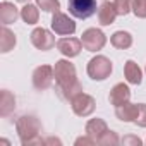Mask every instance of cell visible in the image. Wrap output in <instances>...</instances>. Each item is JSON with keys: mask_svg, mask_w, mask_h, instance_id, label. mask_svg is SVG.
I'll return each instance as SVG.
<instances>
[{"mask_svg": "<svg viewBox=\"0 0 146 146\" xmlns=\"http://www.w3.org/2000/svg\"><path fill=\"white\" fill-rule=\"evenodd\" d=\"M81 144H83V146H88V144L91 146V144H98V143H96L93 137H90V136L86 134V136H83V137H78V139H76V146H81Z\"/></svg>", "mask_w": 146, "mask_h": 146, "instance_id": "obj_26", "label": "cell"}, {"mask_svg": "<svg viewBox=\"0 0 146 146\" xmlns=\"http://www.w3.org/2000/svg\"><path fill=\"white\" fill-rule=\"evenodd\" d=\"M53 74H55L58 93H60V96L64 100L70 102L74 96L83 93V86L78 81L76 67H74L72 62H69V60H57L55 67H53Z\"/></svg>", "mask_w": 146, "mask_h": 146, "instance_id": "obj_1", "label": "cell"}, {"mask_svg": "<svg viewBox=\"0 0 146 146\" xmlns=\"http://www.w3.org/2000/svg\"><path fill=\"white\" fill-rule=\"evenodd\" d=\"M110 43L119 50H127L132 45V36L127 31H115L110 38Z\"/></svg>", "mask_w": 146, "mask_h": 146, "instance_id": "obj_19", "label": "cell"}, {"mask_svg": "<svg viewBox=\"0 0 146 146\" xmlns=\"http://www.w3.org/2000/svg\"><path fill=\"white\" fill-rule=\"evenodd\" d=\"M124 74H125L127 83H131V84H141V81H143V72H141L139 65L134 60H127L125 62Z\"/></svg>", "mask_w": 146, "mask_h": 146, "instance_id": "obj_16", "label": "cell"}, {"mask_svg": "<svg viewBox=\"0 0 146 146\" xmlns=\"http://www.w3.org/2000/svg\"><path fill=\"white\" fill-rule=\"evenodd\" d=\"M14 108H16V96L11 91L2 90V95H0V115L7 117L14 112Z\"/></svg>", "mask_w": 146, "mask_h": 146, "instance_id": "obj_18", "label": "cell"}, {"mask_svg": "<svg viewBox=\"0 0 146 146\" xmlns=\"http://www.w3.org/2000/svg\"><path fill=\"white\" fill-rule=\"evenodd\" d=\"M17 2H29V0H17Z\"/></svg>", "mask_w": 146, "mask_h": 146, "instance_id": "obj_29", "label": "cell"}, {"mask_svg": "<svg viewBox=\"0 0 146 146\" xmlns=\"http://www.w3.org/2000/svg\"><path fill=\"white\" fill-rule=\"evenodd\" d=\"M53 78H55L53 67H50V65H40L33 72V86L38 91H45V90H48L52 86Z\"/></svg>", "mask_w": 146, "mask_h": 146, "instance_id": "obj_8", "label": "cell"}, {"mask_svg": "<svg viewBox=\"0 0 146 146\" xmlns=\"http://www.w3.org/2000/svg\"><path fill=\"white\" fill-rule=\"evenodd\" d=\"M16 35L4 24L2 26V29H0V52L2 53H7V52H11L14 46H16Z\"/></svg>", "mask_w": 146, "mask_h": 146, "instance_id": "obj_17", "label": "cell"}, {"mask_svg": "<svg viewBox=\"0 0 146 146\" xmlns=\"http://www.w3.org/2000/svg\"><path fill=\"white\" fill-rule=\"evenodd\" d=\"M16 129L21 139L23 146H33V144H45V139L40 137L41 124L35 115H23L16 122Z\"/></svg>", "mask_w": 146, "mask_h": 146, "instance_id": "obj_2", "label": "cell"}, {"mask_svg": "<svg viewBox=\"0 0 146 146\" xmlns=\"http://www.w3.org/2000/svg\"><path fill=\"white\" fill-rule=\"evenodd\" d=\"M132 12L136 17L144 19L146 17V0H132Z\"/></svg>", "mask_w": 146, "mask_h": 146, "instance_id": "obj_24", "label": "cell"}, {"mask_svg": "<svg viewBox=\"0 0 146 146\" xmlns=\"http://www.w3.org/2000/svg\"><path fill=\"white\" fill-rule=\"evenodd\" d=\"M107 131H108V127H107V122H105L103 119H91V120L86 124V134H88L90 137H93L96 143H98V139H100Z\"/></svg>", "mask_w": 146, "mask_h": 146, "instance_id": "obj_15", "label": "cell"}, {"mask_svg": "<svg viewBox=\"0 0 146 146\" xmlns=\"http://www.w3.org/2000/svg\"><path fill=\"white\" fill-rule=\"evenodd\" d=\"M52 29L57 35H60V36H70V35H74V31H76V23L72 21L67 14L58 11V12H53Z\"/></svg>", "mask_w": 146, "mask_h": 146, "instance_id": "obj_7", "label": "cell"}, {"mask_svg": "<svg viewBox=\"0 0 146 146\" xmlns=\"http://www.w3.org/2000/svg\"><path fill=\"white\" fill-rule=\"evenodd\" d=\"M112 62L105 55H96L88 62V76L93 81H105L112 74Z\"/></svg>", "mask_w": 146, "mask_h": 146, "instance_id": "obj_3", "label": "cell"}, {"mask_svg": "<svg viewBox=\"0 0 146 146\" xmlns=\"http://www.w3.org/2000/svg\"><path fill=\"white\" fill-rule=\"evenodd\" d=\"M81 43L83 46L88 50V52H98L105 46L107 43V36L103 35L102 29H96V28H90L83 33L81 36Z\"/></svg>", "mask_w": 146, "mask_h": 146, "instance_id": "obj_5", "label": "cell"}, {"mask_svg": "<svg viewBox=\"0 0 146 146\" xmlns=\"http://www.w3.org/2000/svg\"><path fill=\"white\" fill-rule=\"evenodd\" d=\"M134 124H137L139 127H146V103H139V113Z\"/></svg>", "mask_w": 146, "mask_h": 146, "instance_id": "obj_25", "label": "cell"}, {"mask_svg": "<svg viewBox=\"0 0 146 146\" xmlns=\"http://www.w3.org/2000/svg\"><path fill=\"white\" fill-rule=\"evenodd\" d=\"M57 48H58V52L62 55H65V57L70 58V57H78L81 53L83 43L78 38H62V40L57 41Z\"/></svg>", "mask_w": 146, "mask_h": 146, "instance_id": "obj_10", "label": "cell"}, {"mask_svg": "<svg viewBox=\"0 0 146 146\" xmlns=\"http://www.w3.org/2000/svg\"><path fill=\"white\" fill-rule=\"evenodd\" d=\"M113 5L119 16H127L132 11V0H113Z\"/></svg>", "mask_w": 146, "mask_h": 146, "instance_id": "obj_23", "label": "cell"}, {"mask_svg": "<svg viewBox=\"0 0 146 146\" xmlns=\"http://www.w3.org/2000/svg\"><path fill=\"white\" fill-rule=\"evenodd\" d=\"M45 144H60V139H57V137H48V139H45Z\"/></svg>", "mask_w": 146, "mask_h": 146, "instance_id": "obj_28", "label": "cell"}, {"mask_svg": "<svg viewBox=\"0 0 146 146\" xmlns=\"http://www.w3.org/2000/svg\"><path fill=\"white\" fill-rule=\"evenodd\" d=\"M69 12L78 19H88L96 12V0H69Z\"/></svg>", "mask_w": 146, "mask_h": 146, "instance_id": "obj_4", "label": "cell"}, {"mask_svg": "<svg viewBox=\"0 0 146 146\" xmlns=\"http://www.w3.org/2000/svg\"><path fill=\"white\" fill-rule=\"evenodd\" d=\"M21 17L26 24H36L38 19H40V11L36 5L33 4H26L23 9H21Z\"/></svg>", "mask_w": 146, "mask_h": 146, "instance_id": "obj_20", "label": "cell"}, {"mask_svg": "<svg viewBox=\"0 0 146 146\" xmlns=\"http://www.w3.org/2000/svg\"><path fill=\"white\" fill-rule=\"evenodd\" d=\"M122 143H124V144H136V146H139L143 141H141L139 137H134V136H127V137H124V139H122Z\"/></svg>", "mask_w": 146, "mask_h": 146, "instance_id": "obj_27", "label": "cell"}, {"mask_svg": "<svg viewBox=\"0 0 146 146\" xmlns=\"http://www.w3.org/2000/svg\"><path fill=\"white\" fill-rule=\"evenodd\" d=\"M108 100H110V103H112L113 107L125 105V103L131 100V90H129L124 83H119V84H115V86L110 90Z\"/></svg>", "mask_w": 146, "mask_h": 146, "instance_id": "obj_11", "label": "cell"}, {"mask_svg": "<svg viewBox=\"0 0 146 146\" xmlns=\"http://www.w3.org/2000/svg\"><path fill=\"white\" fill-rule=\"evenodd\" d=\"M70 105H72V110H74L76 115L79 117H88L95 112L96 108V102L93 96L86 95V93H79L78 96H74L70 100Z\"/></svg>", "mask_w": 146, "mask_h": 146, "instance_id": "obj_6", "label": "cell"}, {"mask_svg": "<svg viewBox=\"0 0 146 146\" xmlns=\"http://www.w3.org/2000/svg\"><path fill=\"white\" fill-rule=\"evenodd\" d=\"M36 4L45 12H58V9H60L58 0H36Z\"/></svg>", "mask_w": 146, "mask_h": 146, "instance_id": "obj_21", "label": "cell"}, {"mask_svg": "<svg viewBox=\"0 0 146 146\" xmlns=\"http://www.w3.org/2000/svg\"><path fill=\"white\" fill-rule=\"evenodd\" d=\"M117 9L112 2H108V0H105V2L100 4V9H98V21L102 26H110L115 17H117Z\"/></svg>", "mask_w": 146, "mask_h": 146, "instance_id": "obj_13", "label": "cell"}, {"mask_svg": "<svg viewBox=\"0 0 146 146\" xmlns=\"http://www.w3.org/2000/svg\"><path fill=\"white\" fill-rule=\"evenodd\" d=\"M139 113V103H125L120 107H115V115L122 122H136Z\"/></svg>", "mask_w": 146, "mask_h": 146, "instance_id": "obj_12", "label": "cell"}, {"mask_svg": "<svg viewBox=\"0 0 146 146\" xmlns=\"http://www.w3.org/2000/svg\"><path fill=\"white\" fill-rule=\"evenodd\" d=\"M17 17H19V11L14 4H11V2L0 4V23L2 24H5V26L12 24V23L17 21Z\"/></svg>", "mask_w": 146, "mask_h": 146, "instance_id": "obj_14", "label": "cell"}, {"mask_svg": "<svg viewBox=\"0 0 146 146\" xmlns=\"http://www.w3.org/2000/svg\"><path fill=\"white\" fill-rule=\"evenodd\" d=\"M98 144H102V146H117V144H119V136H117V132L107 131V132L98 139Z\"/></svg>", "mask_w": 146, "mask_h": 146, "instance_id": "obj_22", "label": "cell"}, {"mask_svg": "<svg viewBox=\"0 0 146 146\" xmlns=\"http://www.w3.org/2000/svg\"><path fill=\"white\" fill-rule=\"evenodd\" d=\"M31 43L38 50L46 52V50H52L55 46V36L48 29H45V28H36L31 33Z\"/></svg>", "mask_w": 146, "mask_h": 146, "instance_id": "obj_9", "label": "cell"}]
</instances>
